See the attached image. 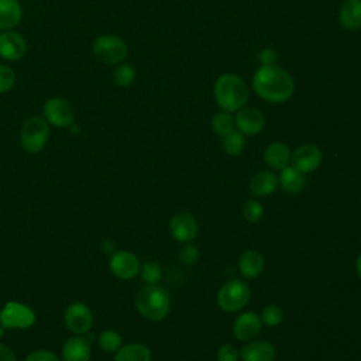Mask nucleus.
<instances>
[{"label": "nucleus", "instance_id": "1", "mask_svg": "<svg viewBox=\"0 0 361 361\" xmlns=\"http://www.w3.org/2000/svg\"><path fill=\"white\" fill-rule=\"evenodd\" d=\"M252 89L268 103H285L295 92V80L290 73L276 65L259 66L252 76Z\"/></svg>", "mask_w": 361, "mask_h": 361}, {"label": "nucleus", "instance_id": "2", "mask_svg": "<svg viewBox=\"0 0 361 361\" xmlns=\"http://www.w3.org/2000/svg\"><path fill=\"white\" fill-rule=\"evenodd\" d=\"M213 93L220 110L230 113L238 111L248 100V87L245 80L240 75L231 72L221 73L216 79Z\"/></svg>", "mask_w": 361, "mask_h": 361}, {"label": "nucleus", "instance_id": "3", "mask_svg": "<svg viewBox=\"0 0 361 361\" xmlns=\"http://www.w3.org/2000/svg\"><path fill=\"white\" fill-rule=\"evenodd\" d=\"M135 307L142 317L149 322L165 319L171 309V298L165 288L159 285H145L137 292Z\"/></svg>", "mask_w": 361, "mask_h": 361}, {"label": "nucleus", "instance_id": "4", "mask_svg": "<svg viewBox=\"0 0 361 361\" xmlns=\"http://www.w3.org/2000/svg\"><path fill=\"white\" fill-rule=\"evenodd\" d=\"M49 124L44 117L27 118L20 130V144L28 154H37L47 145L49 140Z\"/></svg>", "mask_w": 361, "mask_h": 361}, {"label": "nucleus", "instance_id": "5", "mask_svg": "<svg viewBox=\"0 0 361 361\" xmlns=\"http://www.w3.org/2000/svg\"><path fill=\"white\" fill-rule=\"evenodd\" d=\"M251 290L247 282L233 278L224 282L217 292V305L224 312H238L250 300Z\"/></svg>", "mask_w": 361, "mask_h": 361}, {"label": "nucleus", "instance_id": "6", "mask_svg": "<svg viewBox=\"0 0 361 361\" xmlns=\"http://www.w3.org/2000/svg\"><path fill=\"white\" fill-rule=\"evenodd\" d=\"M93 52L99 61L107 65L123 62L128 54L127 42L114 34H102L94 39Z\"/></svg>", "mask_w": 361, "mask_h": 361}, {"label": "nucleus", "instance_id": "7", "mask_svg": "<svg viewBox=\"0 0 361 361\" xmlns=\"http://www.w3.org/2000/svg\"><path fill=\"white\" fill-rule=\"evenodd\" d=\"M37 320L35 312L25 303L7 302L0 310V324L6 330H24L34 326Z\"/></svg>", "mask_w": 361, "mask_h": 361}, {"label": "nucleus", "instance_id": "8", "mask_svg": "<svg viewBox=\"0 0 361 361\" xmlns=\"http://www.w3.org/2000/svg\"><path fill=\"white\" fill-rule=\"evenodd\" d=\"M42 114L48 124L58 128L71 127L75 120V110L63 97L48 99L42 106Z\"/></svg>", "mask_w": 361, "mask_h": 361}, {"label": "nucleus", "instance_id": "9", "mask_svg": "<svg viewBox=\"0 0 361 361\" xmlns=\"http://www.w3.org/2000/svg\"><path fill=\"white\" fill-rule=\"evenodd\" d=\"M63 322L73 334H86L93 326V313L90 307L82 302L71 303L63 312Z\"/></svg>", "mask_w": 361, "mask_h": 361}, {"label": "nucleus", "instance_id": "10", "mask_svg": "<svg viewBox=\"0 0 361 361\" xmlns=\"http://www.w3.org/2000/svg\"><path fill=\"white\" fill-rule=\"evenodd\" d=\"M110 271L118 279H133L140 274V259L138 257L127 250H116L110 255L109 261Z\"/></svg>", "mask_w": 361, "mask_h": 361}, {"label": "nucleus", "instance_id": "11", "mask_svg": "<svg viewBox=\"0 0 361 361\" xmlns=\"http://www.w3.org/2000/svg\"><path fill=\"white\" fill-rule=\"evenodd\" d=\"M235 128L244 135H257L265 127V116L255 107H241L234 116Z\"/></svg>", "mask_w": 361, "mask_h": 361}, {"label": "nucleus", "instance_id": "12", "mask_svg": "<svg viewBox=\"0 0 361 361\" xmlns=\"http://www.w3.org/2000/svg\"><path fill=\"white\" fill-rule=\"evenodd\" d=\"M322 161H323L322 149L314 144H303L298 147L290 157L292 166H295L303 173L316 171L320 166Z\"/></svg>", "mask_w": 361, "mask_h": 361}, {"label": "nucleus", "instance_id": "13", "mask_svg": "<svg viewBox=\"0 0 361 361\" xmlns=\"http://www.w3.org/2000/svg\"><path fill=\"white\" fill-rule=\"evenodd\" d=\"M27 52V41L17 31L8 30L0 32V56L10 62H17Z\"/></svg>", "mask_w": 361, "mask_h": 361}, {"label": "nucleus", "instance_id": "14", "mask_svg": "<svg viewBox=\"0 0 361 361\" xmlns=\"http://www.w3.org/2000/svg\"><path fill=\"white\" fill-rule=\"evenodd\" d=\"M169 231L172 237L179 243H189L197 235L199 224L190 213L180 212L171 219Z\"/></svg>", "mask_w": 361, "mask_h": 361}, {"label": "nucleus", "instance_id": "15", "mask_svg": "<svg viewBox=\"0 0 361 361\" xmlns=\"http://www.w3.org/2000/svg\"><path fill=\"white\" fill-rule=\"evenodd\" d=\"M262 330L261 317L252 312L241 313L233 323V334L240 341H252Z\"/></svg>", "mask_w": 361, "mask_h": 361}, {"label": "nucleus", "instance_id": "16", "mask_svg": "<svg viewBox=\"0 0 361 361\" xmlns=\"http://www.w3.org/2000/svg\"><path fill=\"white\" fill-rule=\"evenodd\" d=\"M92 347L86 337L75 334L69 337L62 345L63 361H90Z\"/></svg>", "mask_w": 361, "mask_h": 361}, {"label": "nucleus", "instance_id": "17", "mask_svg": "<svg viewBox=\"0 0 361 361\" xmlns=\"http://www.w3.org/2000/svg\"><path fill=\"white\" fill-rule=\"evenodd\" d=\"M276 350L267 340L248 341L240 351L243 361H274Z\"/></svg>", "mask_w": 361, "mask_h": 361}, {"label": "nucleus", "instance_id": "18", "mask_svg": "<svg viewBox=\"0 0 361 361\" xmlns=\"http://www.w3.org/2000/svg\"><path fill=\"white\" fill-rule=\"evenodd\" d=\"M338 23L344 30L361 28V0H344L338 8Z\"/></svg>", "mask_w": 361, "mask_h": 361}, {"label": "nucleus", "instance_id": "19", "mask_svg": "<svg viewBox=\"0 0 361 361\" xmlns=\"http://www.w3.org/2000/svg\"><path fill=\"white\" fill-rule=\"evenodd\" d=\"M279 185L278 176L271 171H259L250 180V192L254 196L264 197L272 195Z\"/></svg>", "mask_w": 361, "mask_h": 361}, {"label": "nucleus", "instance_id": "20", "mask_svg": "<svg viewBox=\"0 0 361 361\" xmlns=\"http://www.w3.org/2000/svg\"><path fill=\"white\" fill-rule=\"evenodd\" d=\"M265 267V259L261 252L255 250H248L243 252L238 258V271L244 278H257Z\"/></svg>", "mask_w": 361, "mask_h": 361}, {"label": "nucleus", "instance_id": "21", "mask_svg": "<svg viewBox=\"0 0 361 361\" xmlns=\"http://www.w3.org/2000/svg\"><path fill=\"white\" fill-rule=\"evenodd\" d=\"M23 20V7L18 0H0V30L8 31Z\"/></svg>", "mask_w": 361, "mask_h": 361}, {"label": "nucleus", "instance_id": "22", "mask_svg": "<svg viewBox=\"0 0 361 361\" xmlns=\"http://www.w3.org/2000/svg\"><path fill=\"white\" fill-rule=\"evenodd\" d=\"M290 157H292V154H290L289 147L279 141L271 142L264 151L265 162L272 169H278V171H282L283 168H286L289 165Z\"/></svg>", "mask_w": 361, "mask_h": 361}, {"label": "nucleus", "instance_id": "23", "mask_svg": "<svg viewBox=\"0 0 361 361\" xmlns=\"http://www.w3.org/2000/svg\"><path fill=\"white\" fill-rule=\"evenodd\" d=\"M281 188L286 193H299L306 186V176L303 172L296 169L295 166H286L281 171V175L278 176Z\"/></svg>", "mask_w": 361, "mask_h": 361}, {"label": "nucleus", "instance_id": "24", "mask_svg": "<svg viewBox=\"0 0 361 361\" xmlns=\"http://www.w3.org/2000/svg\"><path fill=\"white\" fill-rule=\"evenodd\" d=\"M151 350L142 343L121 345L114 355V361H151Z\"/></svg>", "mask_w": 361, "mask_h": 361}, {"label": "nucleus", "instance_id": "25", "mask_svg": "<svg viewBox=\"0 0 361 361\" xmlns=\"http://www.w3.org/2000/svg\"><path fill=\"white\" fill-rule=\"evenodd\" d=\"M235 128L234 123V116L230 111L220 110L212 117V130L214 131L216 135L220 138L224 137L226 134L231 133Z\"/></svg>", "mask_w": 361, "mask_h": 361}, {"label": "nucleus", "instance_id": "26", "mask_svg": "<svg viewBox=\"0 0 361 361\" xmlns=\"http://www.w3.org/2000/svg\"><path fill=\"white\" fill-rule=\"evenodd\" d=\"M111 76H113V82L118 87H128V86H131L134 83L137 72H135V68L131 63L120 62L114 68Z\"/></svg>", "mask_w": 361, "mask_h": 361}, {"label": "nucleus", "instance_id": "27", "mask_svg": "<svg viewBox=\"0 0 361 361\" xmlns=\"http://www.w3.org/2000/svg\"><path fill=\"white\" fill-rule=\"evenodd\" d=\"M221 147L227 155H240L245 147L244 134L234 128L231 133L221 137Z\"/></svg>", "mask_w": 361, "mask_h": 361}, {"label": "nucleus", "instance_id": "28", "mask_svg": "<svg viewBox=\"0 0 361 361\" xmlns=\"http://www.w3.org/2000/svg\"><path fill=\"white\" fill-rule=\"evenodd\" d=\"M99 347L106 353H116L123 345V337L116 330H104L97 337Z\"/></svg>", "mask_w": 361, "mask_h": 361}, {"label": "nucleus", "instance_id": "29", "mask_svg": "<svg viewBox=\"0 0 361 361\" xmlns=\"http://www.w3.org/2000/svg\"><path fill=\"white\" fill-rule=\"evenodd\" d=\"M140 274H141V279L147 285H157L162 278V268L159 267L158 262L148 261L141 265Z\"/></svg>", "mask_w": 361, "mask_h": 361}, {"label": "nucleus", "instance_id": "30", "mask_svg": "<svg viewBox=\"0 0 361 361\" xmlns=\"http://www.w3.org/2000/svg\"><path fill=\"white\" fill-rule=\"evenodd\" d=\"M283 320V310L276 305H268L261 312V322L265 326L275 327L279 326Z\"/></svg>", "mask_w": 361, "mask_h": 361}, {"label": "nucleus", "instance_id": "31", "mask_svg": "<svg viewBox=\"0 0 361 361\" xmlns=\"http://www.w3.org/2000/svg\"><path fill=\"white\" fill-rule=\"evenodd\" d=\"M243 214H244L247 221L257 223L264 216V207H262V204L258 200L250 199V200L245 202V204L243 207Z\"/></svg>", "mask_w": 361, "mask_h": 361}, {"label": "nucleus", "instance_id": "32", "mask_svg": "<svg viewBox=\"0 0 361 361\" xmlns=\"http://www.w3.org/2000/svg\"><path fill=\"white\" fill-rule=\"evenodd\" d=\"M16 83V73L7 65H0V94L7 93Z\"/></svg>", "mask_w": 361, "mask_h": 361}, {"label": "nucleus", "instance_id": "33", "mask_svg": "<svg viewBox=\"0 0 361 361\" xmlns=\"http://www.w3.org/2000/svg\"><path fill=\"white\" fill-rule=\"evenodd\" d=\"M179 259L185 265H193L199 259V250L193 244H185L179 251Z\"/></svg>", "mask_w": 361, "mask_h": 361}, {"label": "nucleus", "instance_id": "34", "mask_svg": "<svg viewBox=\"0 0 361 361\" xmlns=\"http://www.w3.org/2000/svg\"><path fill=\"white\" fill-rule=\"evenodd\" d=\"M24 361H61L58 358V355L49 350H34L31 353H28V355L25 357Z\"/></svg>", "mask_w": 361, "mask_h": 361}, {"label": "nucleus", "instance_id": "35", "mask_svg": "<svg viewBox=\"0 0 361 361\" xmlns=\"http://www.w3.org/2000/svg\"><path fill=\"white\" fill-rule=\"evenodd\" d=\"M238 357L237 348L231 344H224L217 351V361H237Z\"/></svg>", "mask_w": 361, "mask_h": 361}, {"label": "nucleus", "instance_id": "36", "mask_svg": "<svg viewBox=\"0 0 361 361\" xmlns=\"http://www.w3.org/2000/svg\"><path fill=\"white\" fill-rule=\"evenodd\" d=\"M278 59V54L272 49V48H262L258 52V62L261 63V66H269V65H275Z\"/></svg>", "mask_w": 361, "mask_h": 361}, {"label": "nucleus", "instance_id": "37", "mask_svg": "<svg viewBox=\"0 0 361 361\" xmlns=\"http://www.w3.org/2000/svg\"><path fill=\"white\" fill-rule=\"evenodd\" d=\"M0 361H17L14 351L3 343H0Z\"/></svg>", "mask_w": 361, "mask_h": 361}, {"label": "nucleus", "instance_id": "38", "mask_svg": "<svg viewBox=\"0 0 361 361\" xmlns=\"http://www.w3.org/2000/svg\"><path fill=\"white\" fill-rule=\"evenodd\" d=\"M102 250H103L106 254L111 255V254L116 251V248H114V243H113V241H104V243L102 244Z\"/></svg>", "mask_w": 361, "mask_h": 361}, {"label": "nucleus", "instance_id": "39", "mask_svg": "<svg viewBox=\"0 0 361 361\" xmlns=\"http://www.w3.org/2000/svg\"><path fill=\"white\" fill-rule=\"evenodd\" d=\"M355 269H357V274H358V275H360V278H361V254H360V255H358V258H357Z\"/></svg>", "mask_w": 361, "mask_h": 361}, {"label": "nucleus", "instance_id": "40", "mask_svg": "<svg viewBox=\"0 0 361 361\" xmlns=\"http://www.w3.org/2000/svg\"><path fill=\"white\" fill-rule=\"evenodd\" d=\"M4 330H6V329H4V327L0 324V338L4 336Z\"/></svg>", "mask_w": 361, "mask_h": 361}]
</instances>
